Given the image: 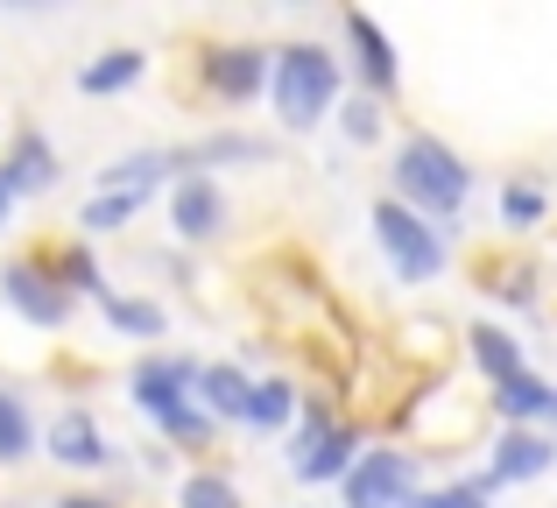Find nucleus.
I'll return each instance as SVG.
<instances>
[{
	"instance_id": "19",
	"label": "nucleus",
	"mask_w": 557,
	"mask_h": 508,
	"mask_svg": "<svg viewBox=\"0 0 557 508\" xmlns=\"http://www.w3.org/2000/svg\"><path fill=\"white\" fill-rule=\"evenodd\" d=\"M466 346H473V360H480V374H487V382H508V374H522V346H516V332H502V325H473V332H466Z\"/></svg>"
},
{
	"instance_id": "1",
	"label": "nucleus",
	"mask_w": 557,
	"mask_h": 508,
	"mask_svg": "<svg viewBox=\"0 0 557 508\" xmlns=\"http://www.w3.org/2000/svg\"><path fill=\"white\" fill-rule=\"evenodd\" d=\"M388 177H395V206H409L417 220H431L437 234H445V226L466 212V198H473V170H466V156L445 149L437 135H403Z\"/></svg>"
},
{
	"instance_id": "25",
	"label": "nucleus",
	"mask_w": 557,
	"mask_h": 508,
	"mask_svg": "<svg viewBox=\"0 0 557 508\" xmlns=\"http://www.w3.org/2000/svg\"><path fill=\"white\" fill-rule=\"evenodd\" d=\"M339 127H346V141H381V99H346V113H339Z\"/></svg>"
},
{
	"instance_id": "3",
	"label": "nucleus",
	"mask_w": 557,
	"mask_h": 508,
	"mask_svg": "<svg viewBox=\"0 0 557 508\" xmlns=\"http://www.w3.org/2000/svg\"><path fill=\"white\" fill-rule=\"evenodd\" d=\"M190 382H198V360L190 354H149V360H135V374H127V396H135V410L149 417L163 438L205 445L212 438V417L190 402Z\"/></svg>"
},
{
	"instance_id": "17",
	"label": "nucleus",
	"mask_w": 557,
	"mask_h": 508,
	"mask_svg": "<svg viewBox=\"0 0 557 508\" xmlns=\"http://www.w3.org/2000/svg\"><path fill=\"white\" fill-rule=\"evenodd\" d=\"M99 311H107V325L113 332H127V339H163V303H149V297H121V289H107L99 297Z\"/></svg>"
},
{
	"instance_id": "13",
	"label": "nucleus",
	"mask_w": 557,
	"mask_h": 508,
	"mask_svg": "<svg viewBox=\"0 0 557 508\" xmlns=\"http://www.w3.org/2000/svg\"><path fill=\"white\" fill-rule=\"evenodd\" d=\"M0 184H8L14 198L50 191V184H57V149H50L42 127H22V135L8 141V156H0Z\"/></svg>"
},
{
	"instance_id": "8",
	"label": "nucleus",
	"mask_w": 557,
	"mask_h": 508,
	"mask_svg": "<svg viewBox=\"0 0 557 508\" xmlns=\"http://www.w3.org/2000/svg\"><path fill=\"white\" fill-rule=\"evenodd\" d=\"M494 410H502V431H557V382L522 368L494 382Z\"/></svg>"
},
{
	"instance_id": "2",
	"label": "nucleus",
	"mask_w": 557,
	"mask_h": 508,
	"mask_svg": "<svg viewBox=\"0 0 557 508\" xmlns=\"http://www.w3.org/2000/svg\"><path fill=\"white\" fill-rule=\"evenodd\" d=\"M332 92H339V57L325 42H283V50H269V107L289 135H311L332 113Z\"/></svg>"
},
{
	"instance_id": "11",
	"label": "nucleus",
	"mask_w": 557,
	"mask_h": 508,
	"mask_svg": "<svg viewBox=\"0 0 557 508\" xmlns=\"http://www.w3.org/2000/svg\"><path fill=\"white\" fill-rule=\"evenodd\" d=\"M50 459L57 467H78V473H107L113 467V445H107V431L92 424V410H64L50 424Z\"/></svg>"
},
{
	"instance_id": "6",
	"label": "nucleus",
	"mask_w": 557,
	"mask_h": 508,
	"mask_svg": "<svg viewBox=\"0 0 557 508\" xmlns=\"http://www.w3.org/2000/svg\"><path fill=\"white\" fill-rule=\"evenodd\" d=\"M0 297H8L36 332H64L71 325V297L57 289V275L42 269V261H8V269H0Z\"/></svg>"
},
{
	"instance_id": "27",
	"label": "nucleus",
	"mask_w": 557,
	"mask_h": 508,
	"mask_svg": "<svg viewBox=\"0 0 557 508\" xmlns=\"http://www.w3.org/2000/svg\"><path fill=\"white\" fill-rule=\"evenodd\" d=\"M14 220V191H8V184H0V226H8Z\"/></svg>"
},
{
	"instance_id": "15",
	"label": "nucleus",
	"mask_w": 557,
	"mask_h": 508,
	"mask_svg": "<svg viewBox=\"0 0 557 508\" xmlns=\"http://www.w3.org/2000/svg\"><path fill=\"white\" fill-rule=\"evenodd\" d=\"M247 388H255V382H247L233 360H205L198 382H190V402H198L205 417H219V424H240V417H247Z\"/></svg>"
},
{
	"instance_id": "4",
	"label": "nucleus",
	"mask_w": 557,
	"mask_h": 508,
	"mask_svg": "<svg viewBox=\"0 0 557 508\" xmlns=\"http://www.w3.org/2000/svg\"><path fill=\"white\" fill-rule=\"evenodd\" d=\"M374 240L403 283H431L445 269V234L431 220H417L409 206H395V198H374Z\"/></svg>"
},
{
	"instance_id": "16",
	"label": "nucleus",
	"mask_w": 557,
	"mask_h": 508,
	"mask_svg": "<svg viewBox=\"0 0 557 508\" xmlns=\"http://www.w3.org/2000/svg\"><path fill=\"white\" fill-rule=\"evenodd\" d=\"M141 71H149V57H141V50H107V57H92V64L78 71V92H92V99L127 92V85H141Z\"/></svg>"
},
{
	"instance_id": "18",
	"label": "nucleus",
	"mask_w": 557,
	"mask_h": 508,
	"mask_svg": "<svg viewBox=\"0 0 557 508\" xmlns=\"http://www.w3.org/2000/svg\"><path fill=\"white\" fill-rule=\"evenodd\" d=\"M289 417H297V382H283V374H275V382H255V388H247V417H240L247 431H283Z\"/></svg>"
},
{
	"instance_id": "24",
	"label": "nucleus",
	"mask_w": 557,
	"mask_h": 508,
	"mask_svg": "<svg viewBox=\"0 0 557 508\" xmlns=\"http://www.w3.org/2000/svg\"><path fill=\"white\" fill-rule=\"evenodd\" d=\"M177 508H240V495H233L226 473H190L184 495H177Z\"/></svg>"
},
{
	"instance_id": "12",
	"label": "nucleus",
	"mask_w": 557,
	"mask_h": 508,
	"mask_svg": "<svg viewBox=\"0 0 557 508\" xmlns=\"http://www.w3.org/2000/svg\"><path fill=\"white\" fill-rule=\"evenodd\" d=\"M550 467H557V438H550V431H502V438H494V453H487L494 487L536 481V473H550Z\"/></svg>"
},
{
	"instance_id": "14",
	"label": "nucleus",
	"mask_w": 557,
	"mask_h": 508,
	"mask_svg": "<svg viewBox=\"0 0 557 508\" xmlns=\"http://www.w3.org/2000/svg\"><path fill=\"white\" fill-rule=\"evenodd\" d=\"M339 28H346V42H354V57H360V78H368V99H381V92L395 99V42L374 28V14L346 8V14H339Z\"/></svg>"
},
{
	"instance_id": "10",
	"label": "nucleus",
	"mask_w": 557,
	"mask_h": 508,
	"mask_svg": "<svg viewBox=\"0 0 557 508\" xmlns=\"http://www.w3.org/2000/svg\"><path fill=\"white\" fill-rule=\"evenodd\" d=\"M205 85H212V99H226V107L255 99L261 85H269V50H255V42H226V50H212Z\"/></svg>"
},
{
	"instance_id": "26",
	"label": "nucleus",
	"mask_w": 557,
	"mask_h": 508,
	"mask_svg": "<svg viewBox=\"0 0 557 508\" xmlns=\"http://www.w3.org/2000/svg\"><path fill=\"white\" fill-rule=\"evenodd\" d=\"M57 508H113V501H99V495H64Z\"/></svg>"
},
{
	"instance_id": "21",
	"label": "nucleus",
	"mask_w": 557,
	"mask_h": 508,
	"mask_svg": "<svg viewBox=\"0 0 557 508\" xmlns=\"http://www.w3.org/2000/svg\"><path fill=\"white\" fill-rule=\"evenodd\" d=\"M141 206H149V198H127V191H92V198H85V212H78V226H85V234H121V226L135 220Z\"/></svg>"
},
{
	"instance_id": "9",
	"label": "nucleus",
	"mask_w": 557,
	"mask_h": 508,
	"mask_svg": "<svg viewBox=\"0 0 557 508\" xmlns=\"http://www.w3.org/2000/svg\"><path fill=\"white\" fill-rule=\"evenodd\" d=\"M170 226H177V240H219V226H226V191H219L212 177H177V191H170Z\"/></svg>"
},
{
	"instance_id": "5",
	"label": "nucleus",
	"mask_w": 557,
	"mask_h": 508,
	"mask_svg": "<svg viewBox=\"0 0 557 508\" xmlns=\"http://www.w3.org/2000/svg\"><path fill=\"white\" fill-rule=\"evenodd\" d=\"M417 453L403 445H368L346 473V508H417Z\"/></svg>"
},
{
	"instance_id": "22",
	"label": "nucleus",
	"mask_w": 557,
	"mask_h": 508,
	"mask_svg": "<svg viewBox=\"0 0 557 508\" xmlns=\"http://www.w3.org/2000/svg\"><path fill=\"white\" fill-rule=\"evenodd\" d=\"M544 184L536 177H516V184H502V226H544Z\"/></svg>"
},
{
	"instance_id": "20",
	"label": "nucleus",
	"mask_w": 557,
	"mask_h": 508,
	"mask_svg": "<svg viewBox=\"0 0 557 508\" xmlns=\"http://www.w3.org/2000/svg\"><path fill=\"white\" fill-rule=\"evenodd\" d=\"M28 453H36V417L14 388H0V467H22Z\"/></svg>"
},
{
	"instance_id": "7",
	"label": "nucleus",
	"mask_w": 557,
	"mask_h": 508,
	"mask_svg": "<svg viewBox=\"0 0 557 508\" xmlns=\"http://www.w3.org/2000/svg\"><path fill=\"white\" fill-rule=\"evenodd\" d=\"M275 141L269 135H247V127H212L198 135L190 149H170V170L177 177H198V170H226V163H269Z\"/></svg>"
},
{
	"instance_id": "23",
	"label": "nucleus",
	"mask_w": 557,
	"mask_h": 508,
	"mask_svg": "<svg viewBox=\"0 0 557 508\" xmlns=\"http://www.w3.org/2000/svg\"><path fill=\"white\" fill-rule=\"evenodd\" d=\"M494 501V473L480 467L473 481H451V487H431V495H417V508H487Z\"/></svg>"
}]
</instances>
